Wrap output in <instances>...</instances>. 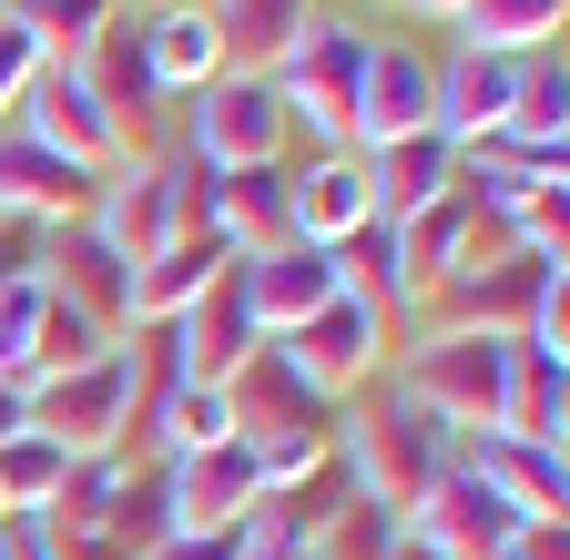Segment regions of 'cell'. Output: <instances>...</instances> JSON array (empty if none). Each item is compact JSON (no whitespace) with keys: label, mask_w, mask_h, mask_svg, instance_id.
I'll use <instances>...</instances> for the list:
<instances>
[{"label":"cell","mask_w":570,"mask_h":560,"mask_svg":"<svg viewBox=\"0 0 570 560\" xmlns=\"http://www.w3.org/2000/svg\"><path fill=\"white\" fill-rule=\"evenodd\" d=\"M346 286H336V255L326 245H275V255H245V306H255V326L265 336H296L316 306H336Z\"/></svg>","instance_id":"cell-18"},{"label":"cell","mask_w":570,"mask_h":560,"mask_svg":"<svg viewBox=\"0 0 570 560\" xmlns=\"http://www.w3.org/2000/svg\"><path fill=\"white\" fill-rule=\"evenodd\" d=\"M459 459H469L520 520H560V510H570V459H560V449H530V439H469Z\"/></svg>","instance_id":"cell-24"},{"label":"cell","mask_w":570,"mask_h":560,"mask_svg":"<svg viewBox=\"0 0 570 560\" xmlns=\"http://www.w3.org/2000/svg\"><path fill=\"white\" fill-rule=\"evenodd\" d=\"M21 429H31V387L0 377V439H21Z\"/></svg>","instance_id":"cell-37"},{"label":"cell","mask_w":570,"mask_h":560,"mask_svg":"<svg viewBox=\"0 0 570 560\" xmlns=\"http://www.w3.org/2000/svg\"><path fill=\"white\" fill-rule=\"evenodd\" d=\"M0 560H11V520H0Z\"/></svg>","instance_id":"cell-42"},{"label":"cell","mask_w":570,"mask_h":560,"mask_svg":"<svg viewBox=\"0 0 570 560\" xmlns=\"http://www.w3.org/2000/svg\"><path fill=\"white\" fill-rule=\"evenodd\" d=\"M560 11H570V0H469V11H459V51L530 61V51L560 41Z\"/></svg>","instance_id":"cell-27"},{"label":"cell","mask_w":570,"mask_h":560,"mask_svg":"<svg viewBox=\"0 0 570 560\" xmlns=\"http://www.w3.org/2000/svg\"><path fill=\"white\" fill-rule=\"evenodd\" d=\"M296 154V122H285L275 82L214 72L204 92H184V164L194 174H235V164H285Z\"/></svg>","instance_id":"cell-3"},{"label":"cell","mask_w":570,"mask_h":560,"mask_svg":"<svg viewBox=\"0 0 570 560\" xmlns=\"http://www.w3.org/2000/svg\"><path fill=\"white\" fill-rule=\"evenodd\" d=\"M397 530H407V520H397L387 500H367V489H346V510H336V520L316 530V560H387V550H397Z\"/></svg>","instance_id":"cell-31"},{"label":"cell","mask_w":570,"mask_h":560,"mask_svg":"<svg viewBox=\"0 0 570 560\" xmlns=\"http://www.w3.org/2000/svg\"><path fill=\"white\" fill-rule=\"evenodd\" d=\"M41 275H21V286H0V377L31 387V336H41Z\"/></svg>","instance_id":"cell-33"},{"label":"cell","mask_w":570,"mask_h":560,"mask_svg":"<svg viewBox=\"0 0 570 560\" xmlns=\"http://www.w3.org/2000/svg\"><path fill=\"white\" fill-rule=\"evenodd\" d=\"M122 417H132V357L122 346H102L92 367L31 377V429L61 439L71 459H122Z\"/></svg>","instance_id":"cell-5"},{"label":"cell","mask_w":570,"mask_h":560,"mask_svg":"<svg viewBox=\"0 0 570 560\" xmlns=\"http://www.w3.org/2000/svg\"><path fill=\"white\" fill-rule=\"evenodd\" d=\"M11 11H31V0H11Z\"/></svg>","instance_id":"cell-44"},{"label":"cell","mask_w":570,"mask_h":560,"mask_svg":"<svg viewBox=\"0 0 570 560\" xmlns=\"http://www.w3.org/2000/svg\"><path fill=\"white\" fill-rule=\"evenodd\" d=\"M41 286L71 306V316H92L102 336H122V316H132V255L82 215V225H51L41 235Z\"/></svg>","instance_id":"cell-10"},{"label":"cell","mask_w":570,"mask_h":560,"mask_svg":"<svg viewBox=\"0 0 570 560\" xmlns=\"http://www.w3.org/2000/svg\"><path fill=\"white\" fill-rule=\"evenodd\" d=\"M510 560H570V520H530V530L510 540Z\"/></svg>","instance_id":"cell-36"},{"label":"cell","mask_w":570,"mask_h":560,"mask_svg":"<svg viewBox=\"0 0 570 560\" xmlns=\"http://www.w3.org/2000/svg\"><path fill=\"white\" fill-rule=\"evenodd\" d=\"M21 132H31V144H51V154H71V164H92V174L142 164L122 132H112V112L92 102V82H82V72H61V61H41V82L21 92Z\"/></svg>","instance_id":"cell-14"},{"label":"cell","mask_w":570,"mask_h":560,"mask_svg":"<svg viewBox=\"0 0 570 560\" xmlns=\"http://www.w3.org/2000/svg\"><path fill=\"white\" fill-rule=\"evenodd\" d=\"M387 560H449V550H428L417 530H397V550H387Z\"/></svg>","instance_id":"cell-40"},{"label":"cell","mask_w":570,"mask_h":560,"mask_svg":"<svg viewBox=\"0 0 570 560\" xmlns=\"http://www.w3.org/2000/svg\"><path fill=\"white\" fill-rule=\"evenodd\" d=\"M204 235L225 245V255H275V245H296V174H285V164L204 174Z\"/></svg>","instance_id":"cell-12"},{"label":"cell","mask_w":570,"mask_h":560,"mask_svg":"<svg viewBox=\"0 0 570 560\" xmlns=\"http://www.w3.org/2000/svg\"><path fill=\"white\" fill-rule=\"evenodd\" d=\"M92 225L142 265V255H164L174 235H204V174L184 154H142L122 174H102V204H92Z\"/></svg>","instance_id":"cell-4"},{"label":"cell","mask_w":570,"mask_h":560,"mask_svg":"<svg viewBox=\"0 0 570 560\" xmlns=\"http://www.w3.org/2000/svg\"><path fill=\"white\" fill-rule=\"evenodd\" d=\"M367 11H397V0H367Z\"/></svg>","instance_id":"cell-43"},{"label":"cell","mask_w":570,"mask_h":560,"mask_svg":"<svg viewBox=\"0 0 570 560\" xmlns=\"http://www.w3.org/2000/svg\"><path fill=\"white\" fill-rule=\"evenodd\" d=\"M122 11H214V0H122Z\"/></svg>","instance_id":"cell-41"},{"label":"cell","mask_w":570,"mask_h":560,"mask_svg":"<svg viewBox=\"0 0 570 560\" xmlns=\"http://www.w3.org/2000/svg\"><path fill=\"white\" fill-rule=\"evenodd\" d=\"M225 265H235V255L214 245V235H174L164 255H142V265H132V316H122V336H132V326H174Z\"/></svg>","instance_id":"cell-22"},{"label":"cell","mask_w":570,"mask_h":560,"mask_svg":"<svg viewBox=\"0 0 570 560\" xmlns=\"http://www.w3.org/2000/svg\"><path fill=\"white\" fill-rule=\"evenodd\" d=\"M285 174H296V245H346L356 225H377L367 215V164L356 154H306Z\"/></svg>","instance_id":"cell-23"},{"label":"cell","mask_w":570,"mask_h":560,"mask_svg":"<svg viewBox=\"0 0 570 560\" xmlns=\"http://www.w3.org/2000/svg\"><path fill=\"white\" fill-rule=\"evenodd\" d=\"M439 61L407 51V41H367V82H356V122H346V154H377L407 144V132H439Z\"/></svg>","instance_id":"cell-11"},{"label":"cell","mask_w":570,"mask_h":560,"mask_svg":"<svg viewBox=\"0 0 570 560\" xmlns=\"http://www.w3.org/2000/svg\"><path fill=\"white\" fill-rule=\"evenodd\" d=\"M336 459H346V479L367 489V500H387V510L407 520V510L428 500V479L459 459V439H449L417 397L377 387V397H346V407H336Z\"/></svg>","instance_id":"cell-1"},{"label":"cell","mask_w":570,"mask_h":560,"mask_svg":"<svg viewBox=\"0 0 570 560\" xmlns=\"http://www.w3.org/2000/svg\"><path fill=\"white\" fill-rule=\"evenodd\" d=\"M560 132H570V72H560V41L520 61V102H510V144H540L560 154Z\"/></svg>","instance_id":"cell-29"},{"label":"cell","mask_w":570,"mask_h":560,"mask_svg":"<svg viewBox=\"0 0 570 560\" xmlns=\"http://www.w3.org/2000/svg\"><path fill=\"white\" fill-rule=\"evenodd\" d=\"M142 51H154L164 102H184V92L214 82V21L204 11H142Z\"/></svg>","instance_id":"cell-28"},{"label":"cell","mask_w":570,"mask_h":560,"mask_svg":"<svg viewBox=\"0 0 570 560\" xmlns=\"http://www.w3.org/2000/svg\"><path fill=\"white\" fill-rule=\"evenodd\" d=\"M41 82V41L21 31V21H0V132L21 122V92Z\"/></svg>","instance_id":"cell-34"},{"label":"cell","mask_w":570,"mask_h":560,"mask_svg":"<svg viewBox=\"0 0 570 560\" xmlns=\"http://www.w3.org/2000/svg\"><path fill=\"white\" fill-rule=\"evenodd\" d=\"M214 397H225V439H245V449L296 439V429H326V417H336L296 367H285V346H275V336H265V346H255V357H245L225 387H214Z\"/></svg>","instance_id":"cell-13"},{"label":"cell","mask_w":570,"mask_h":560,"mask_svg":"<svg viewBox=\"0 0 570 560\" xmlns=\"http://www.w3.org/2000/svg\"><path fill=\"white\" fill-rule=\"evenodd\" d=\"M510 102H520V61H499V51H449L439 61V122L459 154H479V144H499L510 132Z\"/></svg>","instance_id":"cell-17"},{"label":"cell","mask_w":570,"mask_h":560,"mask_svg":"<svg viewBox=\"0 0 570 560\" xmlns=\"http://www.w3.org/2000/svg\"><path fill=\"white\" fill-rule=\"evenodd\" d=\"M154 489H164V520H174V530H235V520L265 500V469H255L245 439H214V449L164 459Z\"/></svg>","instance_id":"cell-9"},{"label":"cell","mask_w":570,"mask_h":560,"mask_svg":"<svg viewBox=\"0 0 570 560\" xmlns=\"http://www.w3.org/2000/svg\"><path fill=\"white\" fill-rule=\"evenodd\" d=\"M92 204H102V174H92V164H71V154L31 144L21 122L0 132V225L51 235V225H82Z\"/></svg>","instance_id":"cell-8"},{"label":"cell","mask_w":570,"mask_h":560,"mask_svg":"<svg viewBox=\"0 0 570 560\" xmlns=\"http://www.w3.org/2000/svg\"><path fill=\"white\" fill-rule=\"evenodd\" d=\"M356 164H367V215L377 225H407L417 204H439L459 184V144H449V132H407V144H377Z\"/></svg>","instance_id":"cell-20"},{"label":"cell","mask_w":570,"mask_h":560,"mask_svg":"<svg viewBox=\"0 0 570 560\" xmlns=\"http://www.w3.org/2000/svg\"><path fill=\"white\" fill-rule=\"evenodd\" d=\"M61 479H71V449L61 439H41V429L0 439V500H11V520H41Z\"/></svg>","instance_id":"cell-30"},{"label":"cell","mask_w":570,"mask_h":560,"mask_svg":"<svg viewBox=\"0 0 570 560\" xmlns=\"http://www.w3.org/2000/svg\"><path fill=\"white\" fill-rule=\"evenodd\" d=\"M469 225H479V204H469L459 184H449L439 204H417V215H407V225H387V235H397V286H407V316H417V296H428V286H439V275H449V265H459V245H469Z\"/></svg>","instance_id":"cell-25"},{"label":"cell","mask_w":570,"mask_h":560,"mask_svg":"<svg viewBox=\"0 0 570 560\" xmlns=\"http://www.w3.org/2000/svg\"><path fill=\"white\" fill-rule=\"evenodd\" d=\"M407 530H417L428 550H449V560H510V540H520L530 520L499 500V489H489L469 459H449L439 479H428V500L407 510Z\"/></svg>","instance_id":"cell-7"},{"label":"cell","mask_w":570,"mask_h":560,"mask_svg":"<svg viewBox=\"0 0 570 560\" xmlns=\"http://www.w3.org/2000/svg\"><path fill=\"white\" fill-rule=\"evenodd\" d=\"M397 11H417V21H459L469 0H397Z\"/></svg>","instance_id":"cell-39"},{"label":"cell","mask_w":570,"mask_h":560,"mask_svg":"<svg viewBox=\"0 0 570 560\" xmlns=\"http://www.w3.org/2000/svg\"><path fill=\"white\" fill-rule=\"evenodd\" d=\"M387 336H397V326H387L377 306L336 296V306H316L296 336H275V346H285V367H296L326 407H346L356 387H377V377H387Z\"/></svg>","instance_id":"cell-6"},{"label":"cell","mask_w":570,"mask_h":560,"mask_svg":"<svg viewBox=\"0 0 570 560\" xmlns=\"http://www.w3.org/2000/svg\"><path fill=\"white\" fill-rule=\"evenodd\" d=\"M265 346V326H255V306H245V255L214 275V286L174 316V357H184V387H225L245 357Z\"/></svg>","instance_id":"cell-15"},{"label":"cell","mask_w":570,"mask_h":560,"mask_svg":"<svg viewBox=\"0 0 570 560\" xmlns=\"http://www.w3.org/2000/svg\"><path fill=\"white\" fill-rule=\"evenodd\" d=\"M154 560H245V540H235V530H174Z\"/></svg>","instance_id":"cell-35"},{"label":"cell","mask_w":570,"mask_h":560,"mask_svg":"<svg viewBox=\"0 0 570 560\" xmlns=\"http://www.w3.org/2000/svg\"><path fill=\"white\" fill-rule=\"evenodd\" d=\"M82 82H92V102L112 112L122 144H132V154H154L164 82H154V51H142V11H112V21H102V41H92V61H82Z\"/></svg>","instance_id":"cell-16"},{"label":"cell","mask_w":570,"mask_h":560,"mask_svg":"<svg viewBox=\"0 0 570 560\" xmlns=\"http://www.w3.org/2000/svg\"><path fill=\"white\" fill-rule=\"evenodd\" d=\"M326 11V0H214V72H245V82H275V61L296 51V31Z\"/></svg>","instance_id":"cell-19"},{"label":"cell","mask_w":570,"mask_h":560,"mask_svg":"<svg viewBox=\"0 0 570 560\" xmlns=\"http://www.w3.org/2000/svg\"><path fill=\"white\" fill-rule=\"evenodd\" d=\"M499 439H530V449H560L570 439V357L540 336H510V417Z\"/></svg>","instance_id":"cell-21"},{"label":"cell","mask_w":570,"mask_h":560,"mask_svg":"<svg viewBox=\"0 0 570 560\" xmlns=\"http://www.w3.org/2000/svg\"><path fill=\"white\" fill-rule=\"evenodd\" d=\"M356 82H367V31L316 11L296 31V51L275 61V102L285 122L306 132V154H346V122H356Z\"/></svg>","instance_id":"cell-2"},{"label":"cell","mask_w":570,"mask_h":560,"mask_svg":"<svg viewBox=\"0 0 570 560\" xmlns=\"http://www.w3.org/2000/svg\"><path fill=\"white\" fill-rule=\"evenodd\" d=\"M11 560H61V550H51V530H41V520H11Z\"/></svg>","instance_id":"cell-38"},{"label":"cell","mask_w":570,"mask_h":560,"mask_svg":"<svg viewBox=\"0 0 570 560\" xmlns=\"http://www.w3.org/2000/svg\"><path fill=\"white\" fill-rule=\"evenodd\" d=\"M41 296H51V286H41ZM102 346H122V336H102L92 316H71V306L51 296V306H41V336H31V377H61V367H92Z\"/></svg>","instance_id":"cell-32"},{"label":"cell","mask_w":570,"mask_h":560,"mask_svg":"<svg viewBox=\"0 0 570 560\" xmlns=\"http://www.w3.org/2000/svg\"><path fill=\"white\" fill-rule=\"evenodd\" d=\"M0 520H11V500H0Z\"/></svg>","instance_id":"cell-45"},{"label":"cell","mask_w":570,"mask_h":560,"mask_svg":"<svg viewBox=\"0 0 570 560\" xmlns=\"http://www.w3.org/2000/svg\"><path fill=\"white\" fill-rule=\"evenodd\" d=\"M132 479H142V469H122V459H71V479L51 489L41 530H51V540H112V510H122ZM112 550H122V540H112Z\"/></svg>","instance_id":"cell-26"}]
</instances>
